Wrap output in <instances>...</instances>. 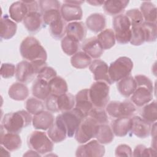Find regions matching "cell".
<instances>
[{
  "label": "cell",
  "instance_id": "obj_49",
  "mask_svg": "<svg viewBox=\"0 0 157 157\" xmlns=\"http://www.w3.org/2000/svg\"><path fill=\"white\" fill-rule=\"evenodd\" d=\"M58 96L50 94L45 99V106L47 109L51 112H58L59 110L57 104Z\"/></svg>",
  "mask_w": 157,
  "mask_h": 157
},
{
  "label": "cell",
  "instance_id": "obj_9",
  "mask_svg": "<svg viewBox=\"0 0 157 157\" xmlns=\"http://www.w3.org/2000/svg\"><path fill=\"white\" fill-rule=\"evenodd\" d=\"M134 104L129 101L123 102L113 101L106 105L105 111L108 115L113 118L130 117L136 112Z\"/></svg>",
  "mask_w": 157,
  "mask_h": 157
},
{
  "label": "cell",
  "instance_id": "obj_53",
  "mask_svg": "<svg viewBox=\"0 0 157 157\" xmlns=\"http://www.w3.org/2000/svg\"><path fill=\"white\" fill-rule=\"evenodd\" d=\"M65 1L68 3L75 4V5H78V6H80V4H82V3L84 2V1Z\"/></svg>",
  "mask_w": 157,
  "mask_h": 157
},
{
  "label": "cell",
  "instance_id": "obj_8",
  "mask_svg": "<svg viewBox=\"0 0 157 157\" xmlns=\"http://www.w3.org/2000/svg\"><path fill=\"white\" fill-rule=\"evenodd\" d=\"M113 27L115 39L121 44H126L131 37V25L125 15H118L113 18Z\"/></svg>",
  "mask_w": 157,
  "mask_h": 157
},
{
  "label": "cell",
  "instance_id": "obj_30",
  "mask_svg": "<svg viewBox=\"0 0 157 157\" xmlns=\"http://www.w3.org/2000/svg\"><path fill=\"white\" fill-rule=\"evenodd\" d=\"M137 85L134 78L132 76H128L118 81L117 89L119 93L124 97L131 96L136 88Z\"/></svg>",
  "mask_w": 157,
  "mask_h": 157
},
{
  "label": "cell",
  "instance_id": "obj_17",
  "mask_svg": "<svg viewBox=\"0 0 157 157\" xmlns=\"http://www.w3.org/2000/svg\"><path fill=\"white\" fill-rule=\"evenodd\" d=\"M1 145L3 146L9 151L19 149L21 146L22 141L18 133L4 132V129L1 125Z\"/></svg>",
  "mask_w": 157,
  "mask_h": 157
},
{
  "label": "cell",
  "instance_id": "obj_26",
  "mask_svg": "<svg viewBox=\"0 0 157 157\" xmlns=\"http://www.w3.org/2000/svg\"><path fill=\"white\" fill-rule=\"evenodd\" d=\"M32 93L35 98L45 100L51 94L48 82L37 78L32 85Z\"/></svg>",
  "mask_w": 157,
  "mask_h": 157
},
{
  "label": "cell",
  "instance_id": "obj_47",
  "mask_svg": "<svg viewBox=\"0 0 157 157\" xmlns=\"http://www.w3.org/2000/svg\"><path fill=\"white\" fill-rule=\"evenodd\" d=\"M56 71L52 67H48L47 66L42 67L38 72L37 75V78L43 79L47 82H49L53 78L56 76Z\"/></svg>",
  "mask_w": 157,
  "mask_h": 157
},
{
  "label": "cell",
  "instance_id": "obj_11",
  "mask_svg": "<svg viewBox=\"0 0 157 157\" xmlns=\"http://www.w3.org/2000/svg\"><path fill=\"white\" fill-rule=\"evenodd\" d=\"M60 116L66 128L67 136L69 137L74 136L81 121L85 117L78 109L75 107L71 110L62 112Z\"/></svg>",
  "mask_w": 157,
  "mask_h": 157
},
{
  "label": "cell",
  "instance_id": "obj_38",
  "mask_svg": "<svg viewBox=\"0 0 157 157\" xmlns=\"http://www.w3.org/2000/svg\"><path fill=\"white\" fill-rule=\"evenodd\" d=\"M95 137L101 144H108L113 140L114 134L109 125L102 124H99V130Z\"/></svg>",
  "mask_w": 157,
  "mask_h": 157
},
{
  "label": "cell",
  "instance_id": "obj_40",
  "mask_svg": "<svg viewBox=\"0 0 157 157\" xmlns=\"http://www.w3.org/2000/svg\"><path fill=\"white\" fill-rule=\"evenodd\" d=\"M142 118L150 123L156 122L157 119V105L156 101H153L147 104L142 110Z\"/></svg>",
  "mask_w": 157,
  "mask_h": 157
},
{
  "label": "cell",
  "instance_id": "obj_42",
  "mask_svg": "<svg viewBox=\"0 0 157 157\" xmlns=\"http://www.w3.org/2000/svg\"><path fill=\"white\" fill-rule=\"evenodd\" d=\"M145 36V42H151L156 39L157 28L155 23L144 21L141 25Z\"/></svg>",
  "mask_w": 157,
  "mask_h": 157
},
{
  "label": "cell",
  "instance_id": "obj_13",
  "mask_svg": "<svg viewBox=\"0 0 157 157\" xmlns=\"http://www.w3.org/2000/svg\"><path fill=\"white\" fill-rule=\"evenodd\" d=\"M37 73L34 65L28 61L23 60L17 64L15 76L19 82L29 83L34 79Z\"/></svg>",
  "mask_w": 157,
  "mask_h": 157
},
{
  "label": "cell",
  "instance_id": "obj_4",
  "mask_svg": "<svg viewBox=\"0 0 157 157\" xmlns=\"http://www.w3.org/2000/svg\"><path fill=\"white\" fill-rule=\"evenodd\" d=\"M133 68L132 61L127 56H121L109 66V75L112 83L118 82L131 74Z\"/></svg>",
  "mask_w": 157,
  "mask_h": 157
},
{
  "label": "cell",
  "instance_id": "obj_2",
  "mask_svg": "<svg viewBox=\"0 0 157 157\" xmlns=\"http://www.w3.org/2000/svg\"><path fill=\"white\" fill-rule=\"evenodd\" d=\"M134 78L137 86L131 96V101L136 105L142 107L153 99V83L148 77L144 75H137Z\"/></svg>",
  "mask_w": 157,
  "mask_h": 157
},
{
  "label": "cell",
  "instance_id": "obj_24",
  "mask_svg": "<svg viewBox=\"0 0 157 157\" xmlns=\"http://www.w3.org/2000/svg\"><path fill=\"white\" fill-rule=\"evenodd\" d=\"M85 25L91 31L98 33L101 32L105 28L106 26V18L102 13H92L87 17Z\"/></svg>",
  "mask_w": 157,
  "mask_h": 157
},
{
  "label": "cell",
  "instance_id": "obj_46",
  "mask_svg": "<svg viewBox=\"0 0 157 157\" xmlns=\"http://www.w3.org/2000/svg\"><path fill=\"white\" fill-rule=\"evenodd\" d=\"M156 155V150L155 148L151 147L147 148L144 145H137L132 154L133 156H153Z\"/></svg>",
  "mask_w": 157,
  "mask_h": 157
},
{
  "label": "cell",
  "instance_id": "obj_35",
  "mask_svg": "<svg viewBox=\"0 0 157 157\" xmlns=\"http://www.w3.org/2000/svg\"><path fill=\"white\" fill-rule=\"evenodd\" d=\"M51 94L59 96L67 91V84L66 80L60 76H56L48 82Z\"/></svg>",
  "mask_w": 157,
  "mask_h": 157
},
{
  "label": "cell",
  "instance_id": "obj_37",
  "mask_svg": "<svg viewBox=\"0 0 157 157\" xmlns=\"http://www.w3.org/2000/svg\"><path fill=\"white\" fill-rule=\"evenodd\" d=\"M91 63V58L84 52H77L71 58V65L76 69H85Z\"/></svg>",
  "mask_w": 157,
  "mask_h": 157
},
{
  "label": "cell",
  "instance_id": "obj_41",
  "mask_svg": "<svg viewBox=\"0 0 157 157\" xmlns=\"http://www.w3.org/2000/svg\"><path fill=\"white\" fill-rule=\"evenodd\" d=\"M145 42V36L140 25L131 26V37L129 42L132 45L139 46Z\"/></svg>",
  "mask_w": 157,
  "mask_h": 157
},
{
  "label": "cell",
  "instance_id": "obj_45",
  "mask_svg": "<svg viewBox=\"0 0 157 157\" xmlns=\"http://www.w3.org/2000/svg\"><path fill=\"white\" fill-rule=\"evenodd\" d=\"M125 15L129 20L131 26L140 25L144 20L140 10L137 9H132L128 10Z\"/></svg>",
  "mask_w": 157,
  "mask_h": 157
},
{
  "label": "cell",
  "instance_id": "obj_5",
  "mask_svg": "<svg viewBox=\"0 0 157 157\" xmlns=\"http://www.w3.org/2000/svg\"><path fill=\"white\" fill-rule=\"evenodd\" d=\"M99 128V124L93 118L87 115L81 121L74 136L79 144H85L95 137Z\"/></svg>",
  "mask_w": 157,
  "mask_h": 157
},
{
  "label": "cell",
  "instance_id": "obj_7",
  "mask_svg": "<svg viewBox=\"0 0 157 157\" xmlns=\"http://www.w3.org/2000/svg\"><path fill=\"white\" fill-rule=\"evenodd\" d=\"M109 85L104 82L96 81L89 89V95L94 107H104L109 101Z\"/></svg>",
  "mask_w": 157,
  "mask_h": 157
},
{
  "label": "cell",
  "instance_id": "obj_48",
  "mask_svg": "<svg viewBox=\"0 0 157 157\" xmlns=\"http://www.w3.org/2000/svg\"><path fill=\"white\" fill-rule=\"evenodd\" d=\"M16 71V67L12 63H2L1 67V75L4 78L12 77Z\"/></svg>",
  "mask_w": 157,
  "mask_h": 157
},
{
  "label": "cell",
  "instance_id": "obj_51",
  "mask_svg": "<svg viewBox=\"0 0 157 157\" xmlns=\"http://www.w3.org/2000/svg\"><path fill=\"white\" fill-rule=\"evenodd\" d=\"M88 4H90L91 6H100L103 5L104 3V1H86Z\"/></svg>",
  "mask_w": 157,
  "mask_h": 157
},
{
  "label": "cell",
  "instance_id": "obj_14",
  "mask_svg": "<svg viewBox=\"0 0 157 157\" xmlns=\"http://www.w3.org/2000/svg\"><path fill=\"white\" fill-rule=\"evenodd\" d=\"M89 69L96 81L104 82L108 85L113 83L109 75V66L105 61L99 59H94L91 61Z\"/></svg>",
  "mask_w": 157,
  "mask_h": 157
},
{
  "label": "cell",
  "instance_id": "obj_19",
  "mask_svg": "<svg viewBox=\"0 0 157 157\" xmlns=\"http://www.w3.org/2000/svg\"><path fill=\"white\" fill-rule=\"evenodd\" d=\"M23 21L26 29L31 33L40 31L44 24L42 14L39 11L29 12Z\"/></svg>",
  "mask_w": 157,
  "mask_h": 157
},
{
  "label": "cell",
  "instance_id": "obj_50",
  "mask_svg": "<svg viewBox=\"0 0 157 157\" xmlns=\"http://www.w3.org/2000/svg\"><path fill=\"white\" fill-rule=\"evenodd\" d=\"M132 154L131 147L126 144H120L115 149L116 156H132Z\"/></svg>",
  "mask_w": 157,
  "mask_h": 157
},
{
  "label": "cell",
  "instance_id": "obj_20",
  "mask_svg": "<svg viewBox=\"0 0 157 157\" xmlns=\"http://www.w3.org/2000/svg\"><path fill=\"white\" fill-rule=\"evenodd\" d=\"M75 108L78 109L85 117L93 107V103L89 95V89H83L79 91L75 96Z\"/></svg>",
  "mask_w": 157,
  "mask_h": 157
},
{
  "label": "cell",
  "instance_id": "obj_3",
  "mask_svg": "<svg viewBox=\"0 0 157 157\" xmlns=\"http://www.w3.org/2000/svg\"><path fill=\"white\" fill-rule=\"evenodd\" d=\"M33 120L31 114L27 110H19L6 113L1 122V126L7 131L19 133L29 126Z\"/></svg>",
  "mask_w": 157,
  "mask_h": 157
},
{
  "label": "cell",
  "instance_id": "obj_34",
  "mask_svg": "<svg viewBox=\"0 0 157 157\" xmlns=\"http://www.w3.org/2000/svg\"><path fill=\"white\" fill-rule=\"evenodd\" d=\"M75 97L71 93H64L57 97V104L59 112H66L72 110L75 106Z\"/></svg>",
  "mask_w": 157,
  "mask_h": 157
},
{
  "label": "cell",
  "instance_id": "obj_23",
  "mask_svg": "<svg viewBox=\"0 0 157 157\" xmlns=\"http://www.w3.org/2000/svg\"><path fill=\"white\" fill-rule=\"evenodd\" d=\"M29 12L26 1H18L12 3L9 9L10 17L17 23L23 21L24 18Z\"/></svg>",
  "mask_w": 157,
  "mask_h": 157
},
{
  "label": "cell",
  "instance_id": "obj_12",
  "mask_svg": "<svg viewBox=\"0 0 157 157\" xmlns=\"http://www.w3.org/2000/svg\"><path fill=\"white\" fill-rule=\"evenodd\" d=\"M105 147L97 140H89L80 145L76 150L75 156L80 157H101L105 154Z\"/></svg>",
  "mask_w": 157,
  "mask_h": 157
},
{
  "label": "cell",
  "instance_id": "obj_27",
  "mask_svg": "<svg viewBox=\"0 0 157 157\" xmlns=\"http://www.w3.org/2000/svg\"><path fill=\"white\" fill-rule=\"evenodd\" d=\"M17 24L10 20L8 15H4L1 18V38L5 40L11 39L16 34Z\"/></svg>",
  "mask_w": 157,
  "mask_h": 157
},
{
  "label": "cell",
  "instance_id": "obj_43",
  "mask_svg": "<svg viewBox=\"0 0 157 157\" xmlns=\"http://www.w3.org/2000/svg\"><path fill=\"white\" fill-rule=\"evenodd\" d=\"M26 109L31 114L36 115L44 109L42 102L36 98H30L26 102Z\"/></svg>",
  "mask_w": 157,
  "mask_h": 157
},
{
  "label": "cell",
  "instance_id": "obj_25",
  "mask_svg": "<svg viewBox=\"0 0 157 157\" xmlns=\"http://www.w3.org/2000/svg\"><path fill=\"white\" fill-rule=\"evenodd\" d=\"M86 33V25L82 21L70 22L66 25V33L67 36L74 37L79 42L85 39Z\"/></svg>",
  "mask_w": 157,
  "mask_h": 157
},
{
  "label": "cell",
  "instance_id": "obj_22",
  "mask_svg": "<svg viewBox=\"0 0 157 157\" xmlns=\"http://www.w3.org/2000/svg\"><path fill=\"white\" fill-rule=\"evenodd\" d=\"M82 48L85 53L94 59L100 58L104 52V49L96 37H91L85 39L82 44Z\"/></svg>",
  "mask_w": 157,
  "mask_h": 157
},
{
  "label": "cell",
  "instance_id": "obj_6",
  "mask_svg": "<svg viewBox=\"0 0 157 157\" xmlns=\"http://www.w3.org/2000/svg\"><path fill=\"white\" fill-rule=\"evenodd\" d=\"M29 147L39 153L40 155L52 152L53 149V143L44 132L35 131L28 138Z\"/></svg>",
  "mask_w": 157,
  "mask_h": 157
},
{
  "label": "cell",
  "instance_id": "obj_44",
  "mask_svg": "<svg viewBox=\"0 0 157 157\" xmlns=\"http://www.w3.org/2000/svg\"><path fill=\"white\" fill-rule=\"evenodd\" d=\"M88 115L95 120L99 124H107L108 122L107 112L102 107H93Z\"/></svg>",
  "mask_w": 157,
  "mask_h": 157
},
{
  "label": "cell",
  "instance_id": "obj_1",
  "mask_svg": "<svg viewBox=\"0 0 157 157\" xmlns=\"http://www.w3.org/2000/svg\"><path fill=\"white\" fill-rule=\"evenodd\" d=\"M20 52L21 56L31 63H46L47 53L40 42L33 36L25 37L21 42Z\"/></svg>",
  "mask_w": 157,
  "mask_h": 157
},
{
  "label": "cell",
  "instance_id": "obj_18",
  "mask_svg": "<svg viewBox=\"0 0 157 157\" xmlns=\"http://www.w3.org/2000/svg\"><path fill=\"white\" fill-rule=\"evenodd\" d=\"M151 131L150 123L139 116L131 118V132L139 138L147 137Z\"/></svg>",
  "mask_w": 157,
  "mask_h": 157
},
{
  "label": "cell",
  "instance_id": "obj_31",
  "mask_svg": "<svg viewBox=\"0 0 157 157\" xmlns=\"http://www.w3.org/2000/svg\"><path fill=\"white\" fill-rule=\"evenodd\" d=\"M129 1L126 0H111L104 1V9L110 15H119L127 7Z\"/></svg>",
  "mask_w": 157,
  "mask_h": 157
},
{
  "label": "cell",
  "instance_id": "obj_36",
  "mask_svg": "<svg viewBox=\"0 0 157 157\" xmlns=\"http://www.w3.org/2000/svg\"><path fill=\"white\" fill-rule=\"evenodd\" d=\"M79 41L69 36H64L61 42L62 50L68 56L76 53L79 48Z\"/></svg>",
  "mask_w": 157,
  "mask_h": 157
},
{
  "label": "cell",
  "instance_id": "obj_15",
  "mask_svg": "<svg viewBox=\"0 0 157 157\" xmlns=\"http://www.w3.org/2000/svg\"><path fill=\"white\" fill-rule=\"evenodd\" d=\"M60 12L63 20L67 22L78 21L82 18L83 16L80 6L70 4L65 1L61 6Z\"/></svg>",
  "mask_w": 157,
  "mask_h": 157
},
{
  "label": "cell",
  "instance_id": "obj_52",
  "mask_svg": "<svg viewBox=\"0 0 157 157\" xmlns=\"http://www.w3.org/2000/svg\"><path fill=\"white\" fill-rule=\"evenodd\" d=\"M24 156H40V155L39 153H38L37 152H36V151L31 149L30 150H28L26 151V153L25 154H24Z\"/></svg>",
  "mask_w": 157,
  "mask_h": 157
},
{
  "label": "cell",
  "instance_id": "obj_33",
  "mask_svg": "<svg viewBox=\"0 0 157 157\" xmlns=\"http://www.w3.org/2000/svg\"><path fill=\"white\" fill-rule=\"evenodd\" d=\"M140 11L145 22L155 23L156 21V7L150 1H144L140 7Z\"/></svg>",
  "mask_w": 157,
  "mask_h": 157
},
{
  "label": "cell",
  "instance_id": "obj_16",
  "mask_svg": "<svg viewBox=\"0 0 157 157\" xmlns=\"http://www.w3.org/2000/svg\"><path fill=\"white\" fill-rule=\"evenodd\" d=\"M47 135L55 143H59L66 139V136H67V129L60 114L57 115L53 124L48 129Z\"/></svg>",
  "mask_w": 157,
  "mask_h": 157
},
{
  "label": "cell",
  "instance_id": "obj_10",
  "mask_svg": "<svg viewBox=\"0 0 157 157\" xmlns=\"http://www.w3.org/2000/svg\"><path fill=\"white\" fill-rule=\"evenodd\" d=\"M40 12L45 25H49L53 21L62 18L60 2L57 0H41L39 1Z\"/></svg>",
  "mask_w": 157,
  "mask_h": 157
},
{
  "label": "cell",
  "instance_id": "obj_21",
  "mask_svg": "<svg viewBox=\"0 0 157 157\" xmlns=\"http://www.w3.org/2000/svg\"><path fill=\"white\" fill-rule=\"evenodd\" d=\"M55 121L54 116L49 111L43 110L33 117L32 123L36 129L47 130L53 124Z\"/></svg>",
  "mask_w": 157,
  "mask_h": 157
},
{
  "label": "cell",
  "instance_id": "obj_29",
  "mask_svg": "<svg viewBox=\"0 0 157 157\" xmlns=\"http://www.w3.org/2000/svg\"><path fill=\"white\" fill-rule=\"evenodd\" d=\"M9 96L13 100L21 101L25 100L29 95V90L25 83H13L9 88Z\"/></svg>",
  "mask_w": 157,
  "mask_h": 157
},
{
  "label": "cell",
  "instance_id": "obj_32",
  "mask_svg": "<svg viewBox=\"0 0 157 157\" xmlns=\"http://www.w3.org/2000/svg\"><path fill=\"white\" fill-rule=\"evenodd\" d=\"M97 39L104 50H109L113 47L115 44V36L113 29H105L97 36Z\"/></svg>",
  "mask_w": 157,
  "mask_h": 157
},
{
  "label": "cell",
  "instance_id": "obj_39",
  "mask_svg": "<svg viewBox=\"0 0 157 157\" xmlns=\"http://www.w3.org/2000/svg\"><path fill=\"white\" fill-rule=\"evenodd\" d=\"M49 26L50 34L54 38L59 39L64 37L66 25L62 18L53 21L49 25Z\"/></svg>",
  "mask_w": 157,
  "mask_h": 157
},
{
  "label": "cell",
  "instance_id": "obj_28",
  "mask_svg": "<svg viewBox=\"0 0 157 157\" xmlns=\"http://www.w3.org/2000/svg\"><path fill=\"white\" fill-rule=\"evenodd\" d=\"M131 128V118L129 117L117 118L113 123L112 131L113 134L118 137L126 136Z\"/></svg>",
  "mask_w": 157,
  "mask_h": 157
}]
</instances>
